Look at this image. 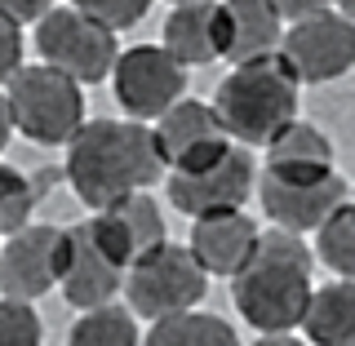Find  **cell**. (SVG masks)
Returning <instances> with one entry per match:
<instances>
[{
    "instance_id": "f1b7e54d",
    "label": "cell",
    "mask_w": 355,
    "mask_h": 346,
    "mask_svg": "<svg viewBox=\"0 0 355 346\" xmlns=\"http://www.w3.org/2000/svg\"><path fill=\"white\" fill-rule=\"evenodd\" d=\"M9 138H14V116H9V103H5V89H0V151L9 147Z\"/></svg>"
},
{
    "instance_id": "9c48e42d",
    "label": "cell",
    "mask_w": 355,
    "mask_h": 346,
    "mask_svg": "<svg viewBox=\"0 0 355 346\" xmlns=\"http://www.w3.org/2000/svg\"><path fill=\"white\" fill-rule=\"evenodd\" d=\"M67 249H71L67 227H53V222L18 227L0 244V293L27 297V302L53 293L67 266Z\"/></svg>"
},
{
    "instance_id": "30bf717a",
    "label": "cell",
    "mask_w": 355,
    "mask_h": 346,
    "mask_svg": "<svg viewBox=\"0 0 355 346\" xmlns=\"http://www.w3.org/2000/svg\"><path fill=\"white\" fill-rule=\"evenodd\" d=\"M280 53L302 85L338 80V76H347L355 67V18L338 14V9H324V14L288 22Z\"/></svg>"
},
{
    "instance_id": "277c9868",
    "label": "cell",
    "mask_w": 355,
    "mask_h": 346,
    "mask_svg": "<svg viewBox=\"0 0 355 346\" xmlns=\"http://www.w3.org/2000/svg\"><path fill=\"white\" fill-rule=\"evenodd\" d=\"M5 103L14 116V129L40 147H67L71 133L85 125V85L49 62H22L5 80Z\"/></svg>"
},
{
    "instance_id": "7c38bea8",
    "label": "cell",
    "mask_w": 355,
    "mask_h": 346,
    "mask_svg": "<svg viewBox=\"0 0 355 346\" xmlns=\"http://www.w3.org/2000/svg\"><path fill=\"white\" fill-rule=\"evenodd\" d=\"M151 133H155V147H160L164 173L200 164V160H214L222 147L236 142L227 129H222L214 103H196V98H178L164 116L151 120Z\"/></svg>"
},
{
    "instance_id": "7a4b0ae2",
    "label": "cell",
    "mask_w": 355,
    "mask_h": 346,
    "mask_svg": "<svg viewBox=\"0 0 355 346\" xmlns=\"http://www.w3.org/2000/svg\"><path fill=\"white\" fill-rule=\"evenodd\" d=\"M315 288V249L297 231L271 227L258 236L249 262L231 275V297L244 325L258 333H288L302 325Z\"/></svg>"
},
{
    "instance_id": "52a82bcc",
    "label": "cell",
    "mask_w": 355,
    "mask_h": 346,
    "mask_svg": "<svg viewBox=\"0 0 355 346\" xmlns=\"http://www.w3.org/2000/svg\"><path fill=\"white\" fill-rule=\"evenodd\" d=\"M169 205L182 218H209V214H227V209H244L258 187V164L253 151L244 142L222 147L214 160L187 164V169H169Z\"/></svg>"
},
{
    "instance_id": "e0dca14e",
    "label": "cell",
    "mask_w": 355,
    "mask_h": 346,
    "mask_svg": "<svg viewBox=\"0 0 355 346\" xmlns=\"http://www.w3.org/2000/svg\"><path fill=\"white\" fill-rule=\"evenodd\" d=\"M160 44L187 67H209L222 58V22H218V0H182L164 18Z\"/></svg>"
},
{
    "instance_id": "ffe728a7",
    "label": "cell",
    "mask_w": 355,
    "mask_h": 346,
    "mask_svg": "<svg viewBox=\"0 0 355 346\" xmlns=\"http://www.w3.org/2000/svg\"><path fill=\"white\" fill-rule=\"evenodd\" d=\"M147 342L151 346H236L240 338H236V329H231L227 320L187 306V311H173V315L151 320Z\"/></svg>"
},
{
    "instance_id": "ac0fdd59",
    "label": "cell",
    "mask_w": 355,
    "mask_h": 346,
    "mask_svg": "<svg viewBox=\"0 0 355 346\" xmlns=\"http://www.w3.org/2000/svg\"><path fill=\"white\" fill-rule=\"evenodd\" d=\"M266 169L275 178H311V173H329L333 169V142L324 129L306 125V120H288V125L266 142Z\"/></svg>"
},
{
    "instance_id": "f546056e",
    "label": "cell",
    "mask_w": 355,
    "mask_h": 346,
    "mask_svg": "<svg viewBox=\"0 0 355 346\" xmlns=\"http://www.w3.org/2000/svg\"><path fill=\"white\" fill-rule=\"evenodd\" d=\"M333 9H338V14H347V18H355V0H333Z\"/></svg>"
},
{
    "instance_id": "83f0119b",
    "label": "cell",
    "mask_w": 355,
    "mask_h": 346,
    "mask_svg": "<svg viewBox=\"0 0 355 346\" xmlns=\"http://www.w3.org/2000/svg\"><path fill=\"white\" fill-rule=\"evenodd\" d=\"M0 9H5L9 18H18L22 27H27V22H40L44 14H49L53 0H0Z\"/></svg>"
},
{
    "instance_id": "44dd1931",
    "label": "cell",
    "mask_w": 355,
    "mask_h": 346,
    "mask_svg": "<svg viewBox=\"0 0 355 346\" xmlns=\"http://www.w3.org/2000/svg\"><path fill=\"white\" fill-rule=\"evenodd\" d=\"M71 346H138L142 333H138V315L129 306H116V302H98L80 311V320L67 333Z\"/></svg>"
},
{
    "instance_id": "cb8c5ba5",
    "label": "cell",
    "mask_w": 355,
    "mask_h": 346,
    "mask_svg": "<svg viewBox=\"0 0 355 346\" xmlns=\"http://www.w3.org/2000/svg\"><path fill=\"white\" fill-rule=\"evenodd\" d=\"M44 329L36 315V302L27 297H0V346H40Z\"/></svg>"
},
{
    "instance_id": "4fadbf2b",
    "label": "cell",
    "mask_w": 355,
    "mask_h": 346,
    "mask_svg": "<svg viewBox=\"0 0 355 346\" xmlns=\"http://www.w3.org/2000/svg\"><path fill=\"white\" fill-rule=\"evenodd\" d=\"M98 244L120 262H138L142 253H151L155 244H164V214L155 205L151 191H129L116 205L94 209V218H85Z\"/></svg>"
},
{
    "instance_id": "d4e9b609",
    "label": "cell",
    "mask_w": 355,
    "mask_h": 346,
    "mask_svg": "<svg viewBox=\"0 0 355 346\" xmlns=\"http://www.w3.org/2000/svg\"><path fill=\"white\" fill-rule=\"evenodd\" d=\"M67 5H76V9H85V14L103 18L107 27L125 31V27H138V22L151 14L155 0H67Z\"/></svg>"
},
{
    "instance_id": "5b68a950",
    "label": "cell",
    "mask_w": 355,
    "mask_h": 346,
    "mask_svg": "<svg viewBox=\"0 0 355 346\" xmlns=\"http://www.w3.org/2000/svg\"><path fill=\"white\" fill-rule=\"evenodd\" d=\"M125 302L133 315L160 320L173 311L200 306L209 293V271L196 262V253L187 244H155L151 253H142L138 262H129L125 271Z\"/></svg>"
},
{
    "instance_id": "8fae6325",
    "label": "cell",
    "mask_w": 355,
    "mask_h": 346,
    "mask_svg": "<svg viewBox=\"0 0 355 346\" xmlns=\"http://www.w3.org/2000/svg\"><path fill=\"white\" fill-rule=\"evenodd\" d=\"M258 200H262V214L284 231H315L338 205L351 200V187L338 178V169L329 173H311V178H275V173H258Z\"/></svg>"
},
{
    "instance_id": "9a60e30c",
    "label": "cell",
    "mask_w": 355,
    "mask_h": 346,
    "mask_svg": "<svg viewBox=\"0 0 355 346\" xmlns=\"http://www.w3.org/2000/svg\"><path fill=\"white\" fill-rule=\"evenodd\" d=\"M262 227L253 222L244 209H227V214H209V218H191V240L187 249L196 253V262L209 271V280H231L249 253L258 249Z\"/></svg>"
},
{
    "instance_id": "4316f807",
    "label": "cell",
    "mask_w": 355,
    "mask_h": 346,
    "mask_svg": "<svg viewBox=\"0 0 355 346\" xmlns=\"http://www.w3.org/2000/svg\"><path fill=\"white\" fill-rule=\"evenodd\" d=\"M284 22H297V18H311V14H324L333 9V0H266Z\"/></svg>"
},
{
    "instance_id": "d6986e66",
    "label": "cell",
    "mask_w": 355,
    "mask_h": 346,
    "mask_svg": "<svg viewBox=\"0 0 355 346\" xmlns=\"http://www.w3.org/2000/svg\"><path fill=\"white\" fill-rule=\"evenodd\" d=\"M311 346H355V280H333L311 288L302 325Z\"/></svg>"
},
{
    "instance_id": "2e32d148",
    "label": "cell",
    "mask_w": 355,
    "mask_h": 346,
    "mask_svg": "<svg viewBox=\"0 0 355 346\" xmlns=\"http://www.w3.org/2000/svg\"><path fill=\"white\" fill-rule=\"evenodd\" d=\"M218 22H222V58L231 67L249 62V58H266V53H280L284 18L266 0H222Z\"/></svg>"
},
{
    "instance_id": "484cf974",
    "label": "cell",
    "mask_w": 355,
    "mask_h": 346,
    "mask_svg": "<svg viewBox=\"0 0 355 346\" xmlns=\"http://www.w3.org/2000/svg\"><path fill=\"white\" fill-rule=\"evenodd\" d=\"M22 22L9 18L5 9H0V89H5V80L22 67Z\"/></svg>"
},
{
    "instance_id": "5bb4252c",
    "label": "cell",
    "mask_w": 355,
    "mask_h": 346,
    "mask_svg": "<svg viewBox=\"0 0 355 346\" xmlns=\"http://www.w3.org/2000/svg\"><path fill=\"white\" fill-rule=\"evenodd\" d=\"M67 236H71V249H67V266H62V280H58V293L67 297V306L89 311L98 302H111L125 288L129 266L120 258H111L103 244H98L89 222H76Z\"/></svg>"
},
{
    "instance_id": "ba28073f",
    "label": "cell",
    "mask_w": 355,
    "mask_h": 346,
    "mask_svg": "<svg viewBox=\"0 0 355 346\" xmlns=\"http://www.w3.org/2000/svg\"><path fill=\"white\" fill-rule=\"evenodd\" d=\"M187 71L191 67L178 62L164 44H133V49H120L116 67H111V89H116V103L125 107V116L151 125L178 98H187Z\"/></svg>"
},
{
    "instance_id": "4dcf8cb0",
    "label": "cell",
    "mask_w": 355,
    "mask_h": 346,
    "mask_svg": "<svg viewBox=\"0 0 355 346\" xmlns=\"http://www.w3.org/2000/svg\"><path fill=\"white\" fill-rule=\"evenodd\" d=\"M169 5H182V0H169Z\"/></svg>"
},
{
    "instance_id": "3957f363",
    "label": "cell",
    "mask_w": 355,
    "mask_h": 346,
    "mask_svg": "<svg viewBox=\"0 0 355 346\" xmlns=\"http://www.w3.org/2000/svg\"><path fill=\"white\" fill-rule=\"evenodd\" d=\"M297 89H302V80L284 62V53H266V58L231 67V76L214 94V111L236 142L266 147L297 116Z\"/></svg>"
},
{
    "instance_id": "8992f818",
    "label": "cell",
    "mask_w": 355,
    "mask_h": 346,
    "mask_svg": "<svg viewBox=\"0 0 355 346\" xmlns=\"http://www.w3.org/2000/svg\"><path fill=\"white\" fill-rule=\"evenodd\" d=\"M36 53L40 62L58 67L80 85L111 80V67L120 58L116 27H107L103 18L85 14L76 5H53L49 14L36 22Z\"/></svg>"
},
{
    "instance_id": "6da1fadb",
    "label": "cell",
    "mask_w": 355,
    "mask_h": 346,
    "mask_svg": "<svg viewBox=\"0 0 355 346\" xmlns=\"http://www.w3.org/2000/svg\"><path fill=\"white\" fill-rule=\"evenodd\" d=\"M62 173L80 205L107 209L129 191L155 187L164 178V160L147 120H85L67 142Z\"/></svg>"
},
{
    "instance_id": "7402d4cb",
    "label": "cell",
    "mask_w": 355,
    "mask_h": 346,
    "mask_svg": "<svg viewBox=\"0 0 355 346\" xmlns=\"http://www.w3.org/2000/svg\"><path fill=\"white\" fill-rule=\"evenodd\" d=\"M315 258L342 280H355V196L315 227Z\"/></svg>"
},
{
    "instance_id": "603a6c76",
    "label": "cell",
    "mask_w": 355,
    "mask_h": 346,
    "mask_svg": "<svg viewBox=\"0 0 355 346\" xmlns=\"http://www.w3.org/2000/svg\"><path fill=\"white\" fill-rule=\"evenodd\" d=\"M36 205H40V187L22 169L0 160V240L14 236L18 227H27L36 218Z\"/></svg>"
}]
</instances>
